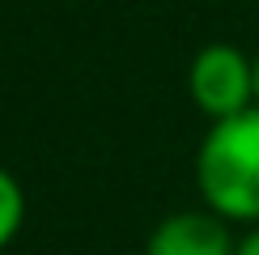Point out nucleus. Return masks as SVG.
<instances>
[{"mask_svg": "<svg viewBox=\"0 0 259 255\" xmlns=\"http://www.w3.org/2000/svg\"><path fill=\"white\" fill-rule=\"evenodd\" d=\"M187 90H191V102L212 123L242 115L255 106V60H246L230 42H208L196 51V60L187 68Z\"/></svg>", "mask_w": 259, "mask_h": 255, "instance_id": "2", "label": "nucleus"}, {"mask_svg": "<svg viewBox=\"0 0 259 255\" xmlns=\"http://www.w3.org/2000/svg\"><path fill=\"white\" fill-rule=\"evenodd\" d=\"M238 255H259V226L251 234H242L238 238Z\"/></svg>", "mask_w": 259, "mask_h": 255, "instance_id": "5", "label": "nucleus"}, {"mask_svg": "<svg viewBox=\"0 0 259 255\" xmlns=\"http://www.w3.org/2000/svg\"><path fill=\"white\" fill-rule=\"evenodd\" d=\"M145 255H238V238L212 208H183L153 226Z\"/></svg>", "mask_w": 259, "mask_h": 255, "instance_id": "3", "label": "nucleus"}, {"mask_svg": "<svg viewBox=\"0 0 259 255\" xmlns=\"http://www.w3.org/2000/svg\"><path fill=\"white\" fill-rule=\"evenodd\" d=\"M196 187L204 208L225 221L259 226V106L204 132L196 153Z\"/></svg>", "mask_w": 259, "mask_h": 255, "instance_id": "1", "label": "nucleus"}, {"mask_svg": "<svg viewBox=\"0 0 259 255\" xmlns=\"http://www.w3.org/2000/svg\"><path fill=\"white\" fill-rule=\"evenodd\" d=\"M21 221H26V191L5 166H0V251L17 238Z\"/></svg>", "mask_w": 259, "mask_h": 255, "instance_id": "4", "label": "nucleus"}, {"mask_svg": "<svg viewBox=\"0 0 259 255\" xmlns=\"http://www.w3.org/2000/svg\"><path fill=\"white\" fill-rule=\"evenodd\" d=\"M255 106H259V56H255Z\"/></svg>", "mask_w": 259, "mask_h": 255, "instance_id": "6", "label": "nucleus"}]
</instances>
